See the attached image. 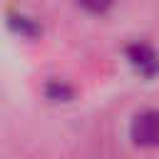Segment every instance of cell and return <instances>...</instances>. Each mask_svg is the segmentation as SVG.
Segmentation results:
<instances>
[{
	"instance_id": "6da1fadb",
	"label": "cell",
	"mask_w": 159,
	"mask_h": 159,
	"mask_svg": "<svg viewBox=\"0 0 159 159\" xmlns=\"http://www.w3.org/2000/svg\"><path fill=\"white\" fill-rule=\"evenodd\" d=\"M129 137L137 147H159V109L139 112L129 124Z\"/></svg>"
},
{
	"instance_id": "7a4b0ae2",
	"label": "cell",
	"mask_w": 159,
	"mask_h": 159,
	"mask_svg": "<svg viewBox=\"0 0 159 159\" xmlns=\"http://www.w3.org/2000/svg\"><path fill=\"white\" fill-rule=\"evenodd\" d=\"M124 55H127L129 65H132L142 77L152 80V77L159 75V55H157V50H154L152 45H147V42H134V45H129V47L124 50Z\"/></svg>"
},
{
	"instance_id": "3957f363",
	"label": "cell",
	"mask_w": 159,
	"mask_h": 159,
	"mask_svg": "<svg viewBox=\"0 0 159 159\" xmlns=\"http://www.w3.org/2000/svg\"><path fill=\"white\" fill-rule=\"evenodd\" d=\"M7 25H10L12 32H20L25 37H37L42 32V27L37 25V20H32L27 15H17V12H10L7 15Z\"/></svg>"
},
{
	"instance_id": "277c9868",
	"label": "cell",
	"mask_w": 159,
	"mask_h": 159,
	"mask_svg": "<svg viewBox=\"0 0 159 159\" xmlns=\"http://www.w3.org/2000/svg\"><path fill=\"white\" fill-rule=\"evenodd\" d=\"M45 94H47V99H52V102H70L72 97H75V89L72 87H67L65 82H50L47 87H45Z\"/></svg>"
},
{
	"instance_id": "5b68a950",
	"label": "cell",
	"mask_w": 159,
	"mask_h": 159,
	"mask_svg": "<svg viewBox=\"0 0 159 159\" xmlns=\"http://www.w3.org/2000/svg\"><path fill=\"white\" fill-rule=\"evenodd\" d=\"M77 5H82L87 12H107L112 5H114V0H77Z\"/></svg>"
}]
</instances>
